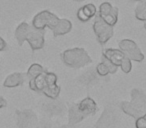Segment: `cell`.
<instances>
[{
	"mask_svg": "<svg viewBox=\"0 0 146 128\" xmlns=\"http://www.w3.org/2000/svg\"><path fill=\"white\" fill-rule=\"evenodd\" d=\"M77 17L78 19H79L80 21H82V22H86V21H88L89 19H88V17L86 16L85 14H84L83 10H82V8H79L77 11Z\"/></svg>",
	"mask_w": 146,
	"mask_h": 128,
	"instance_id": "4316f807",
	"label": "cell"
},
{
	"mask_svg": "<svg viewBox=\"0 0 146 128\" xmlns=\"http://www.w3.org/2000/svg\"><path fill=\"white\" fill-rule=\"evenodd\" d=\"M43 72H45L44 68H43L40 64H38V63H34V64H32V65L29 67L26 74H27V77H28V80H30V79H34L35 77H37L38 75L42 74Z\"/></svg>",
	"mask_w": 146,
	"mask_h": 128,
	"instance_id": "5bb4252c",
	"label": "cell"
},
{
	"mask_svg": "<svg viewBox=\"0 0 146 128\" xmlns=\"http://www.w3.org/2000/svg\"><path fill=\"white\" fill-rule=\"evenodd\" d=\"M136 128H146V121L143 118V116L139 117L138 119H136Z\"/></svg>",
	"mask_w": 146,
	"mask_h": 128,
	"instance_id": "484cf974",
	"label": "cell"
},
{
	"mask_svg": "<svg viewBox=\"0 0 146 128\" xmlns=\"http://www.w3.org/2000/svg\"><path fill=\"white\" fill-rule=\"evenodd\" d=\"M143 118H144V119H145V121H146V113H145V114H144V115H143Z\"/></svg>",
	"mask_w": 146,
	"mask_h": 128,
	"instance_id": "1f68e13d",
	"label": "cell"
},
{
	"mask_svg": "<svg viewBox=\"0 0 146 128\" xmlns=\"http://www.w3.org/2000/svg\"><path fill=\"white\" fill-rule=\"evenodd\" d=\"M96 71L99 74L100 76H106L107 74H109V71H108V68L105 66L104 63H99L97 66H96Z\"/></svg>",
	"mask_w": 146,
	"mask_h": 128,
	"instance_id": "d4e9b609",
	"label": "cell"
},
{
	"mask_svg": "<svg viewBox=\"0 0 146 128\" xmlns=\"http://www.w3.org/2000/svg\"><path fill=\"white\" fill-rule=\"evenodd\" d=\"M102 63H104L106 67L108 68V71H109V73L114 74L115 72H117V69H118L117 66L114 65V64L111 62V61H109L107 58H105L104 56H102Z\"/></svg>",
	"mask_w": 146,
	"mask_h": 128,
	"instance_id": "cb8c5ba5",
	"label": "cell"
},
{
	"mask_svg": "<svg viewBox=\"0 0 146 128\" xmlns=\"http://www.w3.org/2000/svg\"><path fill=\"white\" fill-rule=\"evenodd\" d=\"M81 8H82V10H83L84 14H85L86 16L88 17V19L92 18L93 16H95L96 13H97V9H96L95 5L91 4V3L84 5V6L81 7Z\"/></svg>",
	"mask_w": 146,
	"mask_h": 128,
	"instance_id": "d6986e66",
	"label": "cell"
},
{
	"mask_svg": "<svg viewBox=\"0 0 146 128\" xmlns=\"http://www.w3.org/2000/svg\"><path fill=\"white\" fill-rule=\"evenodd\" d=\"M131 103L137 107L144 114L146 113V95L138 89H133L131 91Z\"/></svg>",
	"mask_w": 146,
	"mask_h": 128,
	"instance_id": "8992f818",
	"label": "cell"
},
{
	"mask_svg": "<svg viewBox=\"0 0 146 128\" xmlns=\"http://www.w3.org/2000/svg\"><path fill=\"white\" fill-rule=\"evenodd\" d=\"M135 1H139V2H144L145 0H135Z\"/></svg>",
	"mask_w": 146,
	"mask_h": 128,
	"instance_id": "f546056e",
	"label": "cell"
},
{
	"mask_svg": "<svg viewBox=\"0 0 146 128\" xmlns=\"http://www.w3.org/2000/svg\"><path fill=\"white\" fill-rule=\"evenodd\" d=\"M135 16L138 20H146V5L144 2H139L135 9Z\"/></svg>",
	"mask_w": 146,
	"mask_h": 128,
	"instance_id": "ac0fdd59",
	"label": "cell"
},
{
	"mask_svg": "<svg viewBox=\"0 0 146 128\" xmlns=\"http://www.w3.org/2000/svg\"><path fill=\"white\" fill-rule=\"evenodd\" d=\"M26 80H28L26 73H21V72H15L5 78L3 82V86L6 88H14L22 85Z\"/></svg>",
	"mask_w": 146,
	"mask_h": 128,
	"instance_id": "5b68a950",
	"label": "cell"
},
{
	"mask_svg": "<svg viewBox=\"0 0 146 128\" xmlns=\"http://www.w3.org/2000/svg\"><path fill=\"white\" fill-rule=\"evenodd\" d=\"M77 108L81 113L84 115H90V114H94L97 109V105H96L95 101L92 98L86 97L84 98L82 101H80L79 104H77Z\"/></svg>",
	"mask_w": 146,
	"mask_h": 128,
	"instance_id": "9c48e42d",
	"label": "cell"
},
{
	"mask_svg": "<svg viewBox=\"0 0 146 128\" xmlns=\"http://www.w3.org/2000/svg\"><path fill=\"white\" fill-rule=\"evenodd\" d=\"M112 9H113V6H112L110 3L104 2V3H102V4L100 5L99 12H98V14H99L100 17L107 16V15H109L110 13L112 12Z\"/></svg>",
	"mask_w": 146,
	"mask_h": 128,
	"instance_id": "ffe728a7",
	"label": "cell"
},
{
	"mask_svg": "<svg viewBox=\"0 0 146 128\" xmlns=\"http://www.w3.org/2000/svg\"><path fill=\"white\" fill-rule=\"evenodd\" d=\"M75 1H83V0H75Z\"/></svg>",
	"mask_w": 146,
	"mask_h": 128,
	"instance_id": "d6a6232c",
	"label": "cell"
},
{
	"mask_svg": "<svg viewBox=\"0 0 146 128\" xmlns=\"http://www.w3.org/2000/svg\"><path fill=\"white\" fill-rule=\"evenodd\" d=\"M120 68H121V70L124 72V73H129V72L131 71V69H132L131 60H130V59H128L127 57H125V58L122 60L121 64H120Z\"/></svg>",
	"mask_w": 146,
	"mask_h": 128,
	"instance_id": "44dd1931",
	"label": "cell"
},
{
	"mask_svg": "<svg viewBox=\"0 0 146 128\" xmlns=\"http://www.w3.org/2000/svg\"><path fill=\"white\" fill-rule=\"evenodd\" d=\"M121 108L123 110V112H125L127 115L131 116V117L135 118V119H138L139 117L144 115L143 112H141L137 107H135L131 102H126V101L122 102Z\"/></svg>",
	"mask_w": 146,
	"mask_h": 128,
	"instance_id": "4fadbf2b",
	"label": "cell"
},
{
	"mask_svg": "<svg viewBox=\"0 0 146 128\" xmlns=\"http://www.w3.org/2000/svg\"><path fill=\"white\" fill-rule=\"evenodd\" d=\"M144 3H145V5H146V0H145V1H144Z\"/></svg>",
	"mask_w": 146,
	"mask_h": 128,
	"instance_id": "836d02e7",
	"label": "cell"
},
{
	"mask_svg": "<svg viewBox=\"0 0 146 128\" xmlns=\"http://www.w3.org/2000/svg\"><path fill=\"white\" fill-rule=\"evenodd\" d=\"M7 49V43L5 42V40L0 36V51H4Z\"/></svg>",
	"mask_w": 146,
	"mask_h": 128,
	"instance_id": "83f0119b",
	"label": "cell"
},
{
	"mask_svg": "<svg viewBox=\"0 0 146 128\" xmlns=\"http://www.w3.org/2000/svg\"><path fill=\"white\" fill-rule=\"evenodd\" d=\"M26 41L29 43L32 50H39L42 49L44 46V31L43 30H37L31 26L30 32L26 38Z\"/></svg>",
	"mask_w": 146,
	"mask_h": 128,
	"instance_id": "277c9868",
	"label": "cell"
},
{
	"mask_svg": "<svg viewBox=\"0 0 146 128\" xmlns=\"http://www.w3.org/2000/svg\"><path fill=\"white\" fill-rule=\"evenodd\" d=\"M104 21H105L107 24L111 25V26H114L117 22V18H118V8L117 7H113L112 9V12L110 13L109 15L107 16H104V17H101Z\"/></svg>",
	"mask_w": 146,
	"mask_h": 128,
	"instance_id": "e0dca14e",
	"label": "cell"
},
{
	"mask_svg": "<svg viewBox=\"0 0 146 128\" xmlns=\"http://www.w3.org/2000/svg\"><path fill=\"white\" fill-rule=\"evenodd\" d=\"M62 60L67 66L80 68L91 62V58L83 48H71L65 50L62 54Z\"/></svg>",
	"mask_w": 146,
	"mask_h": 128,
	"instance_id": "6da1fadb",
	"label": "cell"
},
{
	"mask_svg": "<svg viewBox=\"0 0 146 128\" xmlns=\"http://www.w3.org/2000/svg\"><path fill=\"white\" fill-rule=\"evenodd\" d=\"M6 106H7V101L2 97V96H0V109L6 107Z\"/></svg>",
	"mask_w": 146,
	"mask_h": 128,
	"instance_id": "f1b7e54d",
	"label": "cell"
},
{
	"mask_svg": "<svg viewBox=\"0 0 146 128\" xmlns=\"http://www.w3.org/2000/svg\"><path fill=\"white\" fill-rule=\"evenodd\" d=\"M42 93L44 94V95H46L47 97L52 98V99H56V98L58 97L59 93H60V87H59L57 84L46 86V87L42 90Z\"/></svg>",
	"mask_w": 146,
	"mask_h": 128,
	"instance_id": "9a60e30c",
	"label": "cell"
},
{
	"mask_svg": "<svg viewBox=\"0 0 146 128\" xmlns=\"http://www.w3.org/2000/svg\"><path fill=\"white\" fill-rule=\"evenodd\" d=\"M119 49L123 52L125 57L130 60L141 62L144 59V55L141 52L138 45L130 39H123L119 42Z\"/></svg>",
	"mask_w": 146,
	"mask_h": 128,
	"instance_id": "3957f363",
	"label": "cell"
},
{
	"mask_svg": "<svg viewBox=\"0 0 146 128\" xmlns=\"http://www.w3.org/2000/svg\"><path fill=\"white\" fill-rule=\"evenodd\" d=\"M30 29H31V26L26 22H22L17 26L16 30H15V38H16L17 42L18 44L22 45L23 43L26 41V38L28 36L29 32H30Z\"/></svg>",
	"mask_w": 146,
	"mask_h": 128,
	"instance_id": "30bf717a",
	"label": "cell"
},
{
	"mask_svg": "<svg viewBox=\"0 0 146 128\" xmlns=\"http://www.w3.org/2000/svg\"><path fill=\"white\" fill-rule=\"evenodd\" d=\"M59 20H60V19H59L56 15L53 14V13H51L50 16H49L48 22H47V27L53 31V29H54L55 27H56V25L58 24Z\"/></svg>",
	"mask_w": 146,
	"mask_h": 128,
	"instance_id": "603a6c76",
	"label": "cell"
},
{
	"mask_svg": "<svg viewBox=\"0 0 146 128\" xmlns=\"http://www.w3.org/2000/svg\"><path fill=\"white\" fill-rule=\"evenodd\" d=\"M45 81H46V86L56 84L57 82L56 74L52 73V72H45Z\"/></svg>",
	"mask_w": 146,
	"mask_h": 128,
	"instance_id": "7402d4cb",
	"label": "cell"
},
{
	"mask_svg": "<svg viewBox=\"0 0 146 128\" xmlns=\"http://www.w3.org/2000/svg\"><path fill=\"white\" fill-rule=\"evenodd\" d=\"M29 87L31 90L36 92H42V90L46 87V81H45V72L35 77L34 79L29 80Z\"/></svg>",
	"mask_w": 146,
	"mask_h": 128,
	"instance_id": "7c38bea8",
	"label": "cell"
},
{
	"mask_svg": "<svg viewBox=\"0 0 146 128\" xmlns=\"http://www.w3.org/2000/svg\"><path fill=\"white\" fill-rule=\"evenodd\" d=\"M51 12L47 10L41 11L38 14L34 16L32 20V27L37 30H43L47 27V22H48L49 16H50Z\"/></svg>",
	"mask_w": 146,
	"mask_h": 128,
	"instance_id": "ba28073f",
	"label": "cell"
},
{
	"mask_svg": "<svg viewBox=\"0 0 146 128\" xmlns=\"http://www.w3.org/2000/svg\"><path fill=\"white\" fill-rule=\"evenodd\" d=\"M93 30L96 37H97L98 42L101 43V44H105L108 40H110V38L114 34L113 26L107 24L99 16V14L95 16V20H94L93 23Z\"/></svg>",
	"mask_w": 146,
	"mask_h": 128,
	"instance_id": "7a4b0ae2",
	"label": "cell"
},
{
	"mask_svg": "<svg viewBox=\"0 0 146 128\" xmlns=\"http://www.w3.org/2000/svg\"><path fill=\"white\" fill-rule=\"evenodd\" d=\"M71 28H72V24H71L70 21L67 20V19H60L56 27L53 29V34H54L55 37L65 35L68 32H70Z\"/></svg>",
	"mask_w": 146,
	"mask_h": 128,
	"instance_id": "8fae6325",
	"label": "cell"
},
{
	"mask_svg": "<svg viewBox=\"0 0 146 128\" xmlns=\"http://www.w3.org/2000/svg\"><path fill=\"white\" fill-rule=\"evenodd\" d=\"M103 56L107 58L109 61H111L114 65L120 66L122 60L125 58V55L123 54L120 49H114V48H108L105 49L103 52Z\"/></svg>",
	"mask_w": 146,
	"mask_h": 128,
	"instance_id": "52a82bcc",
	"label": "cell"
},
{
	"mask_svg": "<svg viewBox=\"0 0 146 128\" xmlns=\"http://www.w3.org/2000/svg\"><path fill=\"white\" fill-rule=\"evenodd\" d=\"M144 28H145V29H146V20H145V21H144Z\"/></svg>",
	"mask_w": 146,
	"mask_h": 128,
	"instance_id": "4dcf8cb0",
	"label": "cell"
},
{
	"mask_svg": "<svg viewBox=\"0 0 146 128\" xmlns=\"http://www.w3.org/2000/svg\"><path fill=\"white\" fill-rule=\"evenodd\" d=\"M69 116H70V122L71 123L79 122V121H81L83 118L86 117V115H84L83 113H81V112L78 110L77 105H76L75 107H72V109L70 110V114H69Z\"/></svg>",
	"mask_w": 146,
	"mask_h": 128,
	"instance_id": "2e32d148",
	"label": "cell"
}]
</instances>
